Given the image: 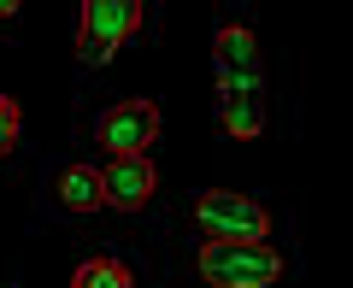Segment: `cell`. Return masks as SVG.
<instances>
[{
	"instance_id": "cell-1",
	"label": "cell",
	"mask_w": 353,
	"mask_h": 288,
	"mask_svg": "<svg viewBox=\"0 0 353 288\" xmlns=\"http://www.w3.org/2000/svg\"><path fill=\"white\" fill-rule=\"evenodd\" d=\"M194 265L206 288H271L283 276V253L271 241H206Z\"/></svg>"
},
{
	"instance_id": "cell-2",
	"label": "cell",
	"mask_w": 353,
	"mask_h": 288,
	"mask_svg": "<svg viewBox=\"0 0 353 288\" xmlns=\"http://www.w3.org/2000/svg\"><path fill=\"white\" fill-rule=\"evenodd\" d=\"M189 212H194V224H201L206 241H265V229H271V212L253 194H230V188L194 194Z\"/></svg>"
},
{
	"instance_id": "cell-3",
	"label": "cell",
	"mask_w": 353,
	"mask_h": 288,
	"mask_svg": "<svg viewBox=\"0 0 353 288\" xmlns=\"http://www.w3.org/2000/svg\"><path fill=\"white\" fill-rule=\"evenodd\" d=\"M136 30H141V0H83L77 53H83V65H106Z\"/></svg>"
},
{
	"instance_id": "cell-4",
	"label": "cell",
	"mask_w": 353,
	"mask_h": 288,
	"mask_svg": "<svg viewBox=\"0 0 353 288\" xmlns=\"http://www.w3.org/2000/svg\"><path fill=\"white\" fill-rule=\"evenodd\" d=\"M94 141H101L112 159L148 153L153 141H159V106L153 101H112L101 118H94Z\"/></svg>"
},
{
	"instance_id": "cell-5",
	"label": "cell",
	"mask_w": 353,
	"mask_h": 288,
	"mask_svg": "<svg viewBox=\"0 0 353 288\" xmlns=\"http://www.w3.org/2000/svg\"><path fill=\"white\" fill-rule=\"evenodd\" d=\"M212 71L224 83H265V59H259V36L236 18L212 30Z\"/></svg>"
},
{
	"instance_id": "cell-6",
	"label": "cell",
	"mask_w": 353,
	"mask_h": 288,
	"mask_svg": "<svg viewBox=\"0 0 353 288\" xmlns=\"http://www.w3.org/2000/svg\"><path fill=\"white\" fill-rule=\"evenodd\" d=\"M153 188H159V176H153L148 153H124V159H112L101 171V194H106V206H118V212H148Z\"/></svg>"
},
{
	"instance_id": "cell-7",
	"label": "cell",
	"mask_w": 353,
	"mask_h": 288,
	"mask_svg": "<svg viewBox=\"0 0 353 288\" xmlns=\"http://www.w3.org/2000/svg\"><path fill=\"white\" fill-rule=\"evenodd\" d=\"M218 130L253 141L265 130V83H224L218 76Z\"/></svg>"
},
{
	"instance_id": "cell-8",
	"label": "cell",
	"mask_w": 353,
	"mask_h": 288,
	"mask_svg": "<svg viewBox=\"0 0 353 288\" xmlns=\"http://www.w3.org/2000/svg\"><path fill=\"white\" fill-rule=\"evenodd\" d=\"M53 200H59V212H71V218L101 212V206H106L101 171H94V165H59V176H53Z\"/></svg>"
},
{
	"instance_id": "cell-9",
	"label": "cell",
	"mask_w": 353,
	"mask_h": 288,
	"mask_svg": "<svg viewBox=\"0 0 353 288\" xmlns=\"http://www.w3.org/2000/svg\"><path fill=\"white\" fill-rule=\"evenodd\" d=\"M71 288H136V271L124 259H112V253H94V259H83L71 271Z\"/></svg>"
},
{
	"instance_id": "cell-10",
	"label": "cell",
	"mask_w": 353,
	"mask_h": 288,
	"mask_svg": "<svg viewBox=\"0 0 353 288\" xmlns=\"http://www.w3.org/2000/svg\"><path fill=\"white\" fill-rule=\"evenodd\" d=\"M18 136H24V112H18V101H6V94H0V159L18 147Z\"/></svg>"
},
{
	"instance_id": "cell-11",
	"label": "cell",
	"mask_w": 353,
	"mask_h": 288,
	"mask_svg": "<svg viewBox=\"0 0 353 288\" xmlns=\"http://www.w3.org/2000/svg\"><path fill=\"white\" fill-rule=\"evenodd\" d=\"M18 6H24V0H0V24H6V18H12Z\"/></svg>"
}]
</instances>
